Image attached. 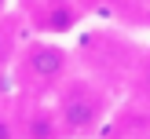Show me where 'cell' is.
<instances>
[{
  "label": "cell",
  "mask_w": 150,
  "mask_h": 139,
  "mask_svg": "<svg viewBox=\"0 0 150 139\" xmlns=\"http://www.w3.org/2000/svg\"><path fill=\"white\" fill-rule=\"evenodd\" d=\"M51 106H55V114H59V124H62L66 139H92L95 132L103 128V121H106L110 99H106V92H103L95 80L70 77L66 84L55 88Z\"/></svg>",
  "instance_id": "1"
},
{
  "label": "cell",
  "mask_w": 150,
  "mask_h": 139,
  "mask_svg": "<svg viewBox=\"0 0 150 139\" xmlns=\"http://www.w3.org/2000/svg\"><path fill=\"white\" fill-rule=\"evenodd\" d=\"M15 70H18V84L26 92H40V95L51 92L55 95V88L70 80V51L55 40L37 37V40H29L18 51V66Z\"/></svg>",
  "instance_id": "2"
},
{
  "label": "cell",
  "mask_w": 150,
  "mask_h": 139,
  "mask_svg": "<svg viewBox=\"0 0 150 139\" xmlns=\"http://www.w3.org/2000/svg\"><path fill=\"white\" fill-rule=\"evenodd\" d=\"M18 135L22 139H66L51 102H33L26 110V117L18 121Z\"/></svg>",
  "instance_id": "3"
},
{
  "label": "cell",
  "mask_w": 150,
  "mask_h": 139,
  "mask_svg": "<svg viewBox=\"0 0 150 139\" xmlns=\"http://www.w3.org/2000/svg\"><path fill=\"white\" fill-rule=\"evenodd\" d=\"M136 92L143 95V99H150V55L139 62V73H136Z\"/></svg>",
  "instance_id": "4"
},
{
  "label": "cell",
  "mask_w": 150,
  "mask_h": 139,
  "mask_svg": "<svg viewBox=\"0 0 150 139\" xmlns=\"http://www.w3.org/2000/svg\"><path fill=\"white\" fill-rule=\"evenodd\" d=\"M106 4H110V7H128V4H136L139 11H143V0H106Z\"/></svg>",
  "instance_id": "5"
},
{
  "label": "cell",
  "mask_w": 150,
  "mask_h": 139,
  "mask_svg": "<svg viewBox=\"0 0 150 139\" xmlns=\"http://www.w3.org/2000/svg\"><path fill=\"white\" fill-rule=\"evenodd\" d=\"M139 18H143V26L150 29V0H143V11H139Z\"/></svg>",
  "instance_id": "6"
},
{
  "label": "cell",
  "mask_w": 150,
  "mask_h": 139,
  "mask_svg": "<svg viewBox=\"0 0 150 139\" xmlns=\"http://www.w3.org/2000/svg\"><path fill=\"white\" fill-rule=\"evenodd\" d=\"M7 4H11V0H0V15H4V11H7Z\"/></svg>",
  "instance_id": "7"
}]
</instances>
